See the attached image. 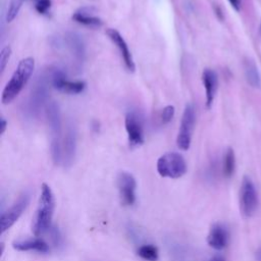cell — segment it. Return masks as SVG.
Wrapping results in <instances>:
<instances>
[{
  "label": "cell",
  "instance_id": "8fae6325",
  "mask_svg": "<svg viewBox=\"0 0 261 261\" xmlns=\"http://www.w3.org/2000/svg\"><path fill=\"white\" fill-rule=\"evenodd\" d=\"M228 238V231L225 226L220 223H216L212 225L209 230L207 236V243L211 248L220 251L227 246Z\"/></svg>",
  "mask_w": 261,
  "mask_h": 261
},
{
  "label": "cell",
  "instance_id": "e0dca14e",
  "mask_svg": "<svg viewBox=\"0 0 261 261\" xmlns=\"http://www.w3.org/2000/svg\"><path fill=\"white\" fill-rule=\"evenodd\" d=\"M244 69H245V76L247 82L253 88H260L261 79L255 62L253 60H246L244 62Z\"/></svg>",
  "mask_w": 261,
  "mask_h": 261
},
{
  "label": "cell",
  "instance_id": "d4e9b609",
  "mask_svg": "<svg viewBox=\"0 0 261 261\" xmlns=\"http://www.w3.org/2000/svg\"><path fill=\"white\" fill-rule=\"evenodd\" d=\"M51 236H52V241H53L54 245H55V246H60V245H61V242H62L60 231H59L57 228H53V227H52V229H51Z\"/></svg>",
  "mask_w": 261,
  "mask_h": 261
},
{
  "label": "cell",
  "instance_id": "9a60e30c",
  "mask_svg": "<svg viewBox=\"0 0 261 261\" xmlns=\"http://www.w3.org/2000/svg\"><path fill=\"white\" fill-rule=\"evenodd\" d=\"M12 247L20 252L36 251L39 253H47L49 251V246L46 242L41 239H29L15 241L12 244Z\"/></svg>",
  "mask_w": 261,
  "mask_h": 261
},
{
  "label": "cell",
  "instance_id": "ba28073f",
  "mask_svg": "<svg viewBox=\"0 0 261 261\" xmlns=\"http://www.w3.org/2000/svg\"><path fill=\"white\" fill-rule=\"evenodd\" d=\"M124 123L129 145L132 147L141 146L144 143V134L140 116L136 112H128L125 115Z\"/></svg>",
  "mask_w": 261,
  "mask_h": 261
},
{
  "label": "cell",
  "instance_id": "4fadbf2b",
  "mask_svg": "<svg viewBox=\"0 0 261 261\" xmlns=\"http://www.w3.org/2000/svg\"><path fill=\"white\" fill-rule=\"evenodd\" d=\"M76 135L73 128H69L65 135L62 144V163L65 166L71 165L75 156Z\"/></svg>",
  "mask_w": 261,
  "mask_h": 261
},
{
  "label": "cell",
  "instance_id": "7402d4cb",
  "mask_svg": "<svg viewBox=\"0 0 261 261\" xmlns=\"http://www.w3.org/2000/svg\"><path fill=\"white\" fill-rule=\"evenodd\" d=\"M11 55V47L5 46L0 53V71L3 72Z\"/></svg>",
  "mask_w": 261,
  "mask_h": 261
},
{
  "label": "cell",
  "instance_id": "7a4b0ae2",
  "mask_svg": "<svg viewBox=\"0 0 261 261\" xmlns=\"http://www.w3.org/2000/svg\"><path fill=\"white\" fill-rule=\"evenodd\" d=\"M55 208L54 195L47 184H42L39 205L36 211L33 231L38 237L51 228L52 217Z\"/></svg>",
  "mask_w": 261,
  "mask_h": 261
},
{
  "label": "cell",
  "instance_id": "7c38bea8",
  "mask_svg": "<svg viewBox=\"0 0 261 261\" xmlns=\"http://www.w3.org/2000/svg\"><path fill=\"white\" fill-rule=\"evenodd\" d=\"M202 82H203V85L205 88V94H206V107L209 109L212 106V103L217 91L218 79H217L216 72L210 68L204 69L202 73Z\"/></svg>",
  "mask_w": 261,
  "mask_h": 261
},
{
  "label": "cell",
  "instance_id": "f1b7e54d",
  "mask_svg": "<svg viewBox=\"0 0 261 261\" xmlns=\"http://www.w3.org/2000/svg\"><path fill=\"white\" fill-rule=\"evenodd\" d=\"M210 261H225L223 258H221V257H219V256H216V257H214V258H212Z\"/></svg>",
  "mask_w": 261,
  "mask_h": 261
},
{
  "label": "cell",
  "instance_id": "83f0119b",
  "mask_svg": "<svg viewBox=\"0 0 261 261\" xmlns=\"http://www.w3.org/2000/svg\"><path fill=\"white\" fill-rule=\"evenodd\" d=\"M229 3L231 4V6L237 10L239 11L240 10V0H228Z\"/></svg>",
  "mask_w": 261,
  "mask_h": 261
},
{
  "label": "cell",
  "instance_id": "5bb4252c",
  "mask_svg": "<svg viewBox=\"0 0 261 261\" xmlns=\"http://www.w3.org/2000/svg\"><path fill=\"white\" fill-rule=\"evenodd\" d=\"M72 19L79 23L91 28H100L103 24L101 18L94 15L93 8L91 7H82L77 9L72 14Z\"/></svg>",
  "mask_w": 261,
  "mask_h": 261
},
{
  "label": "cell",
  "instance_id": "ffe728a7",
  "mask_svg": "<svg viewBox=\"0 0 261 261\" xmlns=\"http://www.w3.org/2000/svg\"><path fill=\"white\" fill-rule=\"evenodd\" d=\"M67 43L71 49L72 52H74L75 56L79 58H82L85 53V47L82 39L76 34H69L67 36Z\"/></svg>",
  "mask_w": 261,
  "mask_h": 261
},
{
  "label": "cell",
  "instance_id": "277c9868",
  "mask_svg": "<svg viewBox=\"0 0 261 261\" xmlns=\"http://www.w3.org/2000/svg\"><path fill=\"white\" fill-rule=\"evenodd\" d=\"M196 121L195 109L191 104L186 105L176 137V145L180 150H188L191 146L192 135Z\"/></svg>",
  "mask_w": 261,
  "mask_h": 261
},
{
  "label": "cell",
  "instance_id": "ac0fdd59",
  "mask_svg": "<svg viewBox=\"0 0 261 261\" xmlns=\"http://www.w3.org/2000/svg\"><path fill=\"white\" fill-rule=\"evenodd\" d=\"M137 254L141 259L145 261H157L159 258L157 247L150 244L140 246L137 250Z\"/></svg>",
  "mask_w": 261,
  "mask_h": 261
},
{
  "label": "cell",
  "instance_id": "52a82bcc",
  "mask_svg": "<svg viewBox=\"0 0 261 261\" xmlns=\"http://www.w3.org/2000/svg\"><path fill=\"white\" fill-rule=\"evenodd\" d=\"M117 188L121 203L125 206H132L136 202L137 181L129 172L122 171L117 176Z\"/></svg>",
  "mask_w": 261,
  "mask_h": 261
},
{
  "label": "cell",
  "instance_id": "603a6c76",
  "mask_svg": "<svg viewBox=\"0 0 261 261\" xmlns=\"http://www.w3.org/2000/svg\"><path fill=\"white\" fill-rule=\"evenodd\" d=\"M174 112H175V109H174V106L172 105H167L163 108L162 110V113H161V121L163 124H166L168 123L174 116Z\"/></svg>",
  "mask_w": 261,
  "mask_h": 261
},
{
  "label": "cell",
  "instance_id": "484cf974",
  "mask_svg": "<svg viewBox=\"0 0 261 261\" xmlns=\"http://www.w3.org/2000/svg\"><path fill=\"white\" fill-rule=\"evenodd\" d=\"M7 127V121L4 119V117H1L0 119V134H4V132L6 130Z\"/></svg>",
  "mask_w": 261,
  "mask_h": 261
},
{
  "label": "cell",
  "instance_id": "8992f818",
  "mask_svg": "<svg viewBox=\"0 0 261 261\" xmlns=\"http://www.w3.org/2000/svg\"><path fill=\"white\" fill-rule=\"evenodd\" d=\"M30 202V195L24 193L22 194L5 212L2 213L0 218L1 232L9 229L20 217L22 212L25 210Z\"/></svg>",
  "mask_w": 261,
  "mask_h": 261
},
{
  "label": "cell",
  "instance_id": "d6986e66",
  "mask_svg": "<svg viewBox=\"0 0 261 261\" xmlns=\"http://www.w3.org/2000/svg\"><path fill=\"white\" fill-rule=\"evenodd\" d=\"M236 168V157L234 152L231 148H228L225 152L224 158H223V174L226 177H230Z\"/></svg>",
  "mask_w": 261,
  "mask_h": 261
},
{
  "label": "cell",
  "instance_id": "cb8c5ba5",
  "mask_svg": "<svg viewBox=\"0 0 261 261\" xmlns=\"http://www.w3.org/2000/svg\"><path fill=\"white\" fill-rule=\"evenodd\" d=\"M51 7V0H35V9L41 13L45 14Z\"/></svg>",
  "mask_w": 261,
  "mask_h": 261
},
{
  "label": "cell",
  "instance_id": "44dd1931",
  "mask_svg": "<svg viewBox=\"0 0 261 261\" xmlns=\"http://www.w3.org/2000/svg\"><path fill=\"white\" fill-rule=\"evenodd\" d=\"M23 1L24 0H11V2L9 4V7H8V10H7V15H6L7 22L12 21L16 17Z\"/></svg>",
  "mask_w": 261,
  "mask_h": 261
},
{
  "label": "cell",
  "instance_id": "9c48e42d",
  "mask_svg": "<svg viewBox=\"0 0 261 261\" xmlns=\"http://www.w3.org/2000/svg\"><path fill=\"white\" fill-rule=\"evenodd\" d=\"M51 83L55 89L68 94L82 93L86 88V84L84 82L67 81L64 72L57 69H55L51 74Z\"/></svg>",
  "mask_w": 261,
  "mask_h": 261
},
{
  "label": "cell",
  "instance_id": "f546056e",
  "mask_svg": "<svg viewBox=\"0 0 261 261\" xmlns=\"http://www.w3.org/2000/svg\"><path fill=\"white\" fill-rule=\"evenodd\" d=\"M260 34H261V22H260Z\"/></svg>",
  "mask_w": 261,
  "mask_h": 261
},
{
  "label": "cell",
  "instance_id": "2e32d148",
  "mask_svg": "<svg viewBox=\"0 0 261 261\" xmlns=\"http://www.w3.org/2000/svg\"><path fill=\"white\" fill-rule=\"evenodd\" d=\"M47 119L49 123L50 130L52 133V138H60V129H61V118L59 107L56 103L51 102L47 107Z\"/></svg>",
  "mask_w": 261,
  "mask_h": 261
},
{
  "label": "cell",
  "instance_id": "4316f807",
  "mask_svg": "<svg viewBox=\"0 0 261 261\" xmlns=\"http://www.w3.org/2000/svg\"><path fill=\"white\" fill-rule=\"evenodd\" d=\"M214 11H215V14L217 15V17H218L220 20H222V19H223V13H222L220 7L217 6V5L214 6Z\"/></svg>",
  "mask_w": 261,
  "mask_h": 261
},
{
  "label": "cell",
  "instance_id": "5b68a950",
  "mask_svg": "<svg viewBox=\"0 0 261 261\" xmlns=\"http://www.w3.org/2000/svg\"><path fill=\"white\" fill-rule=\"evenodd\" d=\"M258 207V195L252 180L244 176L240 190V208L244 216L251 217Z\"/></svg>",
  "mask_w": 261,
  "mask_h": 261
},
{
  "label": "cell",
  "instance_id": "3957f363",
  "mask_svg": "<svg viewBox=\"0 0 261 261\" xmlns=\"http://www.w3.org/2000/svg\"><path fill=\"white\" fill-rule=\"evenodd\" d=\"M156 167L162 177L178 178L187 172L186 160L182 155L176 152H168L160 156Z\"/></svg>",
  "mask_w": 261,
  "mask_h": 261
},
{
  "label": "cell",
  "instance_id": "6da1fadb",
  "mask_svg": "<svg viewBox=\"0 0 261 261\" xmlns=\"http://www.w3.org/2000/svg\"><path fill=\"white\" fill-rule=\"evenodd\" d=\"M35 68V60L32 57L23 58L17 64L11 79L2 91L1 101L3 104L10 103L29 82Z\"/></svg>",
  "mask_w": 261,
  "mask_h": 261
},
{
  "label": "cell",
  "instance_id": "30bf717a",
  "mask_svg": "<svg viewBox=\"0 0 261 261\" xmlns=\"http://www.w3.org/2000/svg\"><path fill=\"white\" fill-rule=\"evenodd\" d=\"M106 34L108 36V38L112 41V43L117 47V49L119 50V53L123 59V62L125 64V67L129 70V71H135V62L132 56V53L128 49V46L126 44V42L124 41V39L122 38V36L120 35V33L114 29H107L106 30Z\"/></svg>",
  "mask_w": 261,
  "mask_h": 261
}]
</instances>
